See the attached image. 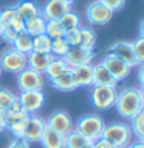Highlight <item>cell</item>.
Instances as JSON below:
<instances>
[{
	"label": "cell",
	"instance_id": "6da1fadb",
	"mask_svg": "<svg viewBox=\"0 0 144 148\" xmlns=\"http://www.w3.org/2000/svg\"><path fill=\"white\" fill-rule=\"evenodd\" d=\"M115 108L118 111L119 116L125 119H132L136 113H139L144 108V99L141 96L139 88H123L118 91L115 102Z\"/></svg>",
	"mask_w": 144,
	"mask_h": 148
},
{
	"label": "cell",
	"instance_id": "7a4b0ae2",
	"mask_svg": "<svg viewBox=\"0 0 144 148\" xmlns=\"http://www.w3.org/2000/svg\"><path fill=\"white\" fill-rule=\"evenodd\" d=\"M102 137L113 143L115 148H129L130 143L133 142V133L130 130V125L123 122L105 125Z\"/></svg>",
	"mask_w": 144,
	"mask_h": 148
},
{
	"label": "cell",
	"instance_id": "3957f363",
	"mask_svg": "<svg viewBox=\"0 0 144 148\" xmlns=\"http://www.w3.org/2000/svg\"><path fill=\"white\" fill-rule=\"evenodd\" d=\"M105 128V123L101 116L98 114H85L81 119H78V123L74 125V130L79 131L87 140L95 142L102 137V131Z\"/></svg>",
	"mask_w": 144,
	"mask_h": 148
},
{
	"label": "cell",
	"instance_id": "277c9868",
	"mask_svg": "<svg viewBox=\"0 0 144 148\" xmlns=\"http://www.w3.org/2000/svg\"><path fill=\"white\" fill-rule=\"evenodd\" d=\"M116 96H118V90L115 86H91L90 92V100L91 105L96 110H110L115 106Z\"/></svg>",
	"mask_w": 144,
	"mask_h": 148
},
{
	"label": "cell",
	"instance_id": "5b68a950",
	"mask_svg": "<svg viewBox=\"0 0 144 148\" xmlns=\"http://www.w3.org/2000/svg\"><path fill=\"white\" fill-rule=\"evenodd\" d=\"M0 68H2V71L19 74L22 69L26 68V54L19 53L12 46L5 49L0 54Z\"/></svg>",
	"mask_w": 144,
	"mask_h": 148
},
{
	"label": "cell",
	"instance_id": "8992f818",
	"mask_svg": "<svg viewBox=\"0 0 144 148\" xmlns=\"http://www.w3.org/2000/svg\"><path fill=\"white\" fill-rule=\"evenodd\" d=\"M16 82H17V88L20 91H40L45 85V77L44 74L26 66L17 74Z\"/></svg>",
	"mask_w": 144,
	"mask_h": 148
},
{
	"label": "cell",
	"instance_id": "52a82bcc",
	"mask_svg": "<svg viewBox=\"0 0 144 148\" xmlns=\"http://www.w3.org/2000/svg\"><path fill=\"white\" fill-rule=\"evenodd\" d=\"M111 17H113V11L110 8H107L101 0H95L88 5L87 8V20L90 22V25H107Z\"/></svg>",
	"mask_w": 144,
	"mask_h": 148
},
{
	"label": "cell",
	"instance_id": "ba28073f",
	"mask_svg": "<svg viewBox=\"0 0 144 148\" xmlns=\"http://www.w3.org/2000/svg\"><path fill=\"white\" fill-rule=\"evenodd\" d=\"M45 122L48 128L54 130L56 133L62 134V136H67V134H70L74 130V122H73L71 116L67 111H62V110L54 111Z\"/></svg>",
	"mask_w": 144,
	"mask_h": 148
},
{
	"label": "cell",
	"instance_id": "9c48e42d",
	"mask_svg": "<svg viewBox=\"0 0 144 148\" xmlns=\"http://www.w3.org/2000/svg\"><path fill=\"white\" fill-rule=\"evenodd\" d=\"M101 63L109 69L111 73V76H113L118 82L127 79V76L130 74V71H132V66H130L127 62H124V60H121L119 57H116V56L110 54V53L105 54V57L102 59Z\"/></svg>",
	"mask_w": 144,
	"mask_h": 148
},
{
	"label": "cell",
	"instance_id": "30bf717a",
	"mask_svg": "<svg viewBox=\"0 0 144 148\" xmlns=\"http://www.w3.org/2000/svg\"><path fill=\"white\" fill-rule=\"evenodd\" d=\"M17 99L20 102L22 108L28 114H36L45 103V94L42 92V90L40 91H20Z\"/></svg>",
	"mask_w": 144,
	"mask_h": 148
},
{
	"label": "cell",
	"instance_id": "8fae6325",
	"mask_svg": "<svg viewBox=\"0 0 144 148\" xmlns=\"http://www.w3.org/2000/svg\"><path fill=\"white\" fill-rule=\"evenodd\" d=\"M68 11H71V3L62 0H46L40 8V16L45 20H60Z\"/></svg>",
	"mask_w": 144,
	"mask_h": 148
},
{
	"label": "cell",
	"instance_id": "7c38bea8",
	"mask_svg": "<svg viewBox=\"0 0 144 148\" xmlns=\"http://www.w3.org/2000/svg\"><path fill=\"white\" fill-rule=\"evenodd\" d=\"M46 128L45 119H42L37 114H30V117L25 122V131H23V139L26 142H39L42 134Z\"/></svg>",
	"mask_w": 144,
	"mask_h": 148
},
{
	"label": "cell",
	"instance_id": "4fadbf2b",
	"mask_svg": "<svg viewBox=\"0 0 144 148\" xmlns=\"http://www.w3.org/2000/svg\"><path fill=\"white\" fill-rule=\"evenodd\" d=\"M95 53L90 48H84V46L78 45V46H70L68 53L65 54L64 60L67 62L70 68L79 66V65H85V63H91Z\"/></svg>",
	"mask_w": 144,
	"mask_h": 148
},
{
	"label": "cell",
	"instance_id": "5bb4252c",
	"mask_svg": "<svg viewBox=\"0 0 144 148\" xmlns=\"http://www.w3.org/2000/svg\"><path fill=\"white\" fill-rule=\"evenodd\" d=\"M109 53L119 57L121 60L127 62L130 66H138V60H136V56H135V51H133V45L132 42H125V40H121V42H116V43L110 45L109 48Z\"/></svg>",
	"mask_w": 144,
	"mask_h": 148
},
{
	"label": "cell",
	"instance_id": "9a60e30c",
	"mask_svg": "<svg viewBox=\"0 0 144 148\" xmlns=\"http://www.w3.org/2000/svg\"><path fill=\"white\" fill-rule=\"evenodd\" d=\"M53 59L54 56L51 53H34V51H31V53L26 54V66L44 74Z\"/></svg>",
	"mask_w": 144,
	"mask_h": 148
},
{
	"label": "cell",
	"instance_id": "2e32d148",
	"mask_svg": "<svg viewBox=\"0 0 144 148\" xmlns=\"http://www.w3.org/2000/svg\"><path fill=\"white\" fill-rule=\"evenodd\" d=\"M71 76L74 83H76V88L93 86V65L85 63L71 68Z\"/></svg>",
	"mask_w": 144,
	"mask_h": 148
},
{
	"label": "cell",
	"instance_id": "e0dca14e",
	"mask_svg": "<svg viewBox=\"0 0 144 148\" xmlns=\"http://www.w3.org/2000/svg\"><path fill=\"white\" fill-rule=\"evenodd\" d=\"M93 85L95 86H115L118 85V80L111 76V73L102 63L93 65Z\"/></svg>",
	"mask_w": 144,
	"mask_h": 148
},
{
	"label": "cell",
	"instance_id": "ac0fdd59",
	"mask_svg": "<svg viewBox=\"0 0 144 148\" xmlns=\"http://www.w3.org/2000/svg\"><path fill=\"white\" fill-rule=\"evenodd\" d=\"M14 9H16V14L22 20H28V18L36 17L40 14V6L34 0H20V2L16 3Z\"/></svg>",
	"mask_w": 144,
	"mask_h": 148
},
{
	"label": "cell",
	"instance_id": "d6986e66",
	"mask_svg": "<svg viewBox=\"0 0 144 148\" xmlns=\"http://www.w3.org/2000/svg\"><path fill=\"white\" fill-rule=\"evenodd\" d=\"M44 148H65V136L56 133L54 130H51L46 127L44 134H42L40 140Z\"/></svg>",
	"mask_w": 144,
	"mask_h": 148
},
{
	"label": "cell",
	"instance_id": "ffe728a7",
	"mask_svg": "<svg viewBox=\"0 0 144 148\" xmlns=\"http://www.w3.org/2000/svg\"><path fill=\"white\" fill-rule=\"evenodd\" d=\"M51 82V86L57 91H64V92H68V91H74L76 90V83L73 80V76H71V68L67 69L65 73H62L60 76H57L56 79H53Z\"/></svg>",
	"mask_w": 144,
	"mask_h": 148
},
{
	"label": "cell",
	"instance_id": "44dd1931",
	"mask_svg": "<svg viewBox=\"0 0 144 148\" xmlns=\"http://www.w3.org/2000/svg\"><path fill=\"white\" fill-rule=\"evenodd\" d=\"M45 26H46V20L40 16V14L36 16V17H31V18H28V20H25V31L31 37L45 34Z\"/></svg>",
	"mask_w": 144,
	"mask_h": 148
},
{
	"label": "cell",
	"instance_id": "7402d4cb",
	"mask_svg": "<svg viewBox=\"0 0 144 148\" xmlns=\"http://www.w3.org/2000/svg\"><path fill=\"white\" fill-rule=\"evenodd\" d=\"M12 48L17 49L19 53H23V54H28L33 51V37L28 34L26 31H20L17 32L16 39L12 42Z\"/></svg>",
	"mask_w": 144,
	"mask_h": 148
},
{
	"label": "cell",
	"instance_id": "603a6c76",
	"mask_svg": "<svg viewBox=\"0 0 144 148\" xmlns=\"http://www.w3.org/2000/svg\"><path fill=\"white\" fill-rule=\"evenodd\" d=\"M67 69H70V66L67 65V62L64 60V57H54V59L50 62L48 68H46V71H45L44 74L50 79V80H53V79H56L57 76H60L62 73H65Z\"/></svg>",
	"mask_w": 144,
	"mask_h": 148
},
{
	"label": "cell",
	"instance_id": "cb8c5ba5",
	"mask_svg": "<svg viewBox=\"0 0 144 148\" xmlns=\"http://www.w3.org/2000/svg\"><path fill=\"white\" fill-rule=\"evenodd\" d=\"M33 51L34 53H51V39L46 34L33 37Z\"/></svg>",
	"mask_w": 144,
	"mask_h": 148
},
{
	"label": "cell",
	"instance_id": "d4e9b609",
	"mask_svg": "<svg viewBox=\"0 0 144 148\" xmlns=\"http://www.w3.org/2000/svg\"><path fill=\"white\" fill-rule=\"evenodd\" d=\"M130 130L138 139L144 136V108L130 119Z\"/></svg>",
	"mask_w": 144,
	"mask_h": 148
},
{
	"label": "cell",
	"instance_id": "484cf974",
	"mask_svg": "<svg viewBox=\"0 0 144 148\" xmlns=\"http://www.w3.org/2000/svg\"><path fill=\"white\" fill-rule=\"evenodd\" d=\"M87 142H90V140H87V139L79 131H76V130H73L70 134L65 136V148H81L82 145H85Z\"/></svg>",
	"mask_w": 144,
	"mask_h": 148
},
{
	"label": "cell",
	"instance_id": "4316f807",
	"mask_svg": "<svg viewBox=\"0 0 144 148\" xmlns=\"http://www.w3.org/2000/svg\"><path fill=\"white\" fill-rule=\"evenodd\" d=\"M59 22H60V26L64 28V31H70V29H74V28L81 26V18L73 11H68Z\"/></svg>",
	"mask_w": 144,
	"mask_h": 148
},
{
	"label": "cell",
	"instance_id": "83f0119b",
	"mask_svg": "<svg viewBox=\"0 0 144 148\" xmlns=\"http://www.w3.org/2000/svg\"><path fill=\"white\" fill-rule=\"evenodd\" d=\"M79 29H81V46L93 49L96 43V32L87 26H81Z\"/></svg>",
	"mask_w": 144,
	"mask_h": 148
},
{
	"label": "cell",
	"instance_id": "f1b7e54d",
	"mask_svg": "<svg viewBox=\"0 0 144 148\" xmlns=\"http://www.w3.org/2000/svg\"><path fill=\"white\" fill-rule=\"evenodd\" d=\"M70 45L67 43V40L64 37H59V39H53L51 40V54L54 57H65V54L68 53Z\"/></svg>",
	"mask_w": 144,
	"mask_h": 148
},
{
	"label": "cell",
	"instance_id": "f546056e",
	"mask_svg": "<svg viewBox=\"0 0 144 148\" xmlns=\"http://www.w3.org/2000/svg\"><path fill=\"white\" fill-rule=\"evenodd\" d=\"M45 34L48 36L51 40H53V39H59V37H64L65 31H64V28L60 26V22H59V20H46Z\"/></svg>",
	"mask_w": 144,
	"mask_h": 148
},
{
	"label": "cell",
	"instance_id": "4dcf8cb0",
	"mask_svg": "<svg viewBox=\"0 0 144 148\" xmlns=\"http://www.w3.org/2000/svg\"><path fill=\"white\" fill-rule=\"evenodd\" d=\"M16 99H17V96L12 91L6 90V88H0V111L8 110Z\"/></svg>",
	"mask_w": 144,
	"mask_h": 148
},
{
	"label": "cell",
	"instance_id": "1f68e13d",
	"mask_svg": "<svg viewBox=\"0 0 144 148\" xmlns=\"http://www.w3.org/2000/svg\"><path fill=\"white\" fill-rule=\"evenodd\" d=\"M81 28V26H79ZM79 28H74V29H70V31H65L64 34V39L67 40V43L70 46H78L81 45V29Z\"/></svg>",
	"mask_w": 144,
	"mask_h": 148
},
{
	"label": "cell",
	"instance_id": "d6a6232c",
	"mask_svg": "<svg viewBox=\"0 0 144 148\" xmlns=\"http://www.w3.org/2000/svg\"><path fill=\"white\" fill-rule=\"evenodd\" d=\"M28 120V119H26ZM25 120V122H26ZM25 122H22V120H19V122H11L8 123V130L11 131V134L16 139H23V131H25Z\"/></svg>",
	"mask_w": 144,
	"mask_h": 148
},
{
	"label": "cell",
	"instance_id": "836d02e7",
	"mask_svg": "<svg viewBox=\"0 0 144 148\" xmlns=\"http://www.w3.org/2000/svg\"><path fill=\"white\" fill-rule=\"evenodd\" d=\"M132 45H133V51H135V56H136L138 63H144V39L138 37L135 42H132Z\"/></svg>",
	"mask_w": 144,
	"mask_h": 148
},
{
	"label": "cell",
	"instance_id": "e575fe53",
	"mask_svg": "<svg viewBox=\"0 0 144 148\" xmlns=\"http://www.w3.org/2000/svg\"><path fill=\"white\" fill-rule=\"evenodd\" d=\"M14 16H16V9H14V6L3 8L2 11H0V23H2V26H8Z\"/></svg>",
	"mask_w": 144,
	"mask_h": 148
},
{
	"label": "cell",
	"instance_id": "d590c367",
	"mask_svg": "<svg viewBox=\"0 0 144 148\" xmlns=\"http://www.w3.org/2000/svg\"><path fill=\"white\" fill-rule=\"evenodd\" d=\"M16 36H17V32L12 29L11 26H2V31H0V37L6 42V43L9 45H12V42L14 39H16Z\"/></svg>",
	"mask_w": 144,
	"mask_h": 148
},
{
	"label": "cell",
	"instance_id": "8d00e7d4",
	"mask_svg": "<svg viewBox=\"0 0 144 148\" xmlns=\"http://www.w3.org/2000/svg\"><path fill=\"white\" fill-rule=\"evenodd\" d=\"M8 26H11L16 32L25 31V20H22V18L16 14V16L11 18V22H9V25H8Z\"/></svg>",
	"mask_w": 144,
	"mask_h": 148
},
{
	"label": "cell",
	"instance_id": "74e56055",
	"mask_svg": "<svg viewBox=\"0 0 144 148\" xmlns=\"http://www.w3.org/2000/svg\"><path fill=\"white\" fill-rule=\"evenodd\" d=\"M102 3L105 5L107 8H110L111 11H119L121 8L124 6V3H125V0H101Z\"/></svg>",
	"mask_w": 144,
	"mask_h": 148
},
{
	"label": "cell",
	"instance_id": "f35d334b",
	"mask_svg": "<svg viewBox=\"0 0 144 148\" xmlns=\"http://www.w3.org/2000/svg\"><path fill=\"white\" fill-rule=\"evenodd\" d=\"M93 148H115V145L111 142H109L104 137H99L98 140L93 142Z\"/></svg>",
	"mask_w": 144,
	"mask_h": 148
},
{
	"label": "cell",
	"instance_id": "ab89813d",
	"mask_svg": "<svg viewBox=\"0 0 144 148\" xmlns=\"http://www.w3.org/2000/svg\"><path fill=\"white\" fill-rule=\"evenodd\" d=\"M6 148H30V142H26L25 139H14Z\"/></svg>",
	"mask_w": 144,
	"mask_h": 148
},
{
	"label": "cell",
	"instance_id": "60d3db41",
	"mask_svg": "<svg viewBox=\"0 0 144 148\" xmlns=\"http://www.w3.org/2000/svg\"><path fill=\"white\" fill-rule=\"evenodd\" d=\"M8 110H9V113H19V111H25V110L22 108V105H20V102H19V99L14 100Z\"/></svg>",
	"mask_w": 144,
	"mask_h": 148
},
{
	"label": "cell",
	"instance_id": "b9f144b4",
	"mask_svg": "<svg viewBox=\"0 0 144 148\" xmlns=\"http://www.w3.org/2000/svg\"><path fill=\"white\" fill-rule=\"evenodd\" d=\"M138 66H139V69H138V82H139V86H144V63H139Z\"/></svg>",
	"mask_w": 144,
	"mask_h": 148
},
{
	"label": "cell",
	"instance_id": "7bdbcfd3",
	"mask_svg": "<svg viewBox=\"0 0 144 148\" xmlns=\"http://www.w3.org/2000/svg\"><path fill=\"white\" fill-rule=\"evenodd\" d=\"M9 116H11L9 110H3V111H0V117H2V120H3V123H5V125H8V122H9Z\"/></svg>",
	"mask_w": 144,
	"mask_h": 148
},
{
	"label": "cell",
	"instance_id": "ee69618b",
	"mask_svg": "<svg viewBox=\"0 0 144 148\" xmlns=\"http://www.w3.org/2000/svg\"><path fill=\"white\" fill-rule=\"evenodd\" d=\"M129 148H144V143H143L141 140H136V142H132V143H130Z\"/></svg>",
	"mask_w": 144,
	"mask_h": 148
},
{
	"label": "cell",
	"instance_id": "f6af8a7d",
	"mask_svg": "<svg viewBox=\"0 0 144 148\" xmlns=\"http://www.w3.org/2000/svg\"><path fill=\"white\" fill-rule=\"evenodd\" d=\"M139 37H143V39H144V20L139 23Z\"/></svg>",
	"mask_w": 144,
	"mask_h": 148
},
{
	"label": "cell",
	"instance_id": "bcb514c9",
	"mask_svg": "<svg viewBox=\"0 0 144 148\" xmlns=\"http://www.w3.org/2000/svg\"><path fill=\"white\" fill-rule=\"evenodd\" d=\"M5 130H6V125L3 123V120H2V117H0V133H3Z\"/></svg>",
	"mask_w": 144,
	"mask_h": 148
},
{
	"label": "cell",
	"instance_id": "7dc6e473",
	"mask_svg": "<svg viewBox=\"0 0 144 148\" xmlns=\"http://www.w3.org/2000/svg\"><path fill=\"white\" fill-rule=\"evenodd\" d=\"M81 148H93V142H87L85 145H82Z\"/></svg>",
	"mask_w": 144,
	"mask_h": 148
},
{
	"label": "cell",
	"instance_id": "c3c4849f",
	"mask_svg": "<svg viewBox=\"0 0 144 148\" xmlns=\"http://www.w3.org/2000/svg\"><path fill=\"white\" fill-rule=\"evenodd\" d=\"M139 91H141V96H143V99H144V86L139 88Z\"/></svg>",
	"mask_w": 144,
	"mask_h": 148
},
{
	"label": "cell",
	"instance_id": "681fc988",
	"mask_svg": "<svg viewBox=\"0 0 144 148\" xmlns=\"http://www.w3.org/2000/svg\"><path fill=\"white\" fill-rule=\"evenodd\" d=\"M62 2H67V3H73L74 0H62Z\"/></svg>",
	"mask_w": 144,
	"mask_h": 148
},
{
	"label": "cell",
	"instance_id": "f907efd6",
	"mask_svg": "<svg viewBox=\"0 0 144 148\" xmlns=\"http://www.w3.org/2000/svg\"><path fill=\"white\" fill-rule=\"evenodd\" d=\"M138 140H141V142L144 143V136H143V137H139V139H138Z\"/></svg>",
	"mask_w": 144,
	"mask_h": 148
},
{
	"label": "cell",
	"instance_id": "816d5d0a",
	"mask_svg": "<svg viewBox=\"0 0 144 148\" xmlns=\"http://www.w3.org/2000/svg\"><path fill=\"white\" fill-rule=\"evenodd\" d=\"M0 76H2V68H0Z\"/></svg>",
	"mask_w": 144,
	"mask_h": 148
},
{
	"label": "cell",
	"instance_id": "f5cc1de1",
	"mask_svg": "<svg viewBox=\"0 0 144 148\" xmlns=\"http://www.w3.org/2000/svg\"><path fill=\"white\" fill-rule=\"evenodd\" d=\"M0 31H2V23H0Z\"/></svg>",
	"mask_w": 144,
	"mask_h": 148
}]
</instances>
